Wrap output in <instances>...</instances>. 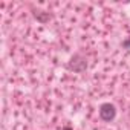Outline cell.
Wrapping results in <instances>:
<instances>
[{"label": "cell", "instance_id": "6da1fadb", "mask_svg": "<svg viewBox=\"0 0 130 130\" xmlns=\"http://www.w3.org/2000/svg\"><path fill=\"white\" fill-rule=\"evenodd\" d=\"M66 69L71 72H75V74H83L87 69V58L80 52L74 54L66 64Z\"/></svg>", "mask_w": 130, "mask_h": 130}, {"label": "cell", "instance_id": "7a4b0ae2", "mask_svg": "<svg viewBox=\"0 0 130 130\" xmlns=\"http://www.w3.org/2000/svg\"><path fill=\"white\" fill-rule=\"evenodd\" d=\"M98 113H100V118L104 122H112L116 118V107L112 103H103L98 109Z\"/></svg>", "mask_w": 130, "mask_h": 130}, {"label": "cell", "instance_id": "3957f363", "mask_svg": "<svg viewBox=\"0 0 130 130\" xmlns=\"http://www.w3.org/2000/svg\"><path fill=\"white\" fill-rule=\"evenodd\" d=\"M32 15H34V19H35L37 22H40V23H47V22L52 19V14H49V12H46V11H40V9L34 11Z\"/></svg>", "mask_w": 130, "mask_h": 130}, {"label": "cell", "instance_id": "277c9868", "mask_svg": "<svg viewBox=\"0 0 130 130\" xmlns=\"http://www.w3.org/2000/svg\"><path fill=\"white\" fill-rule=\"evenodd\" d=\"M122 47H124V49H130V37L122 41Z\"/></svg>", "mask_w": 130, "mask_h": 130}, {"label": "cell", "instance_id": "5b68a950", "mask_svg": "<svg viewBox=\"0 0 130 130\" xmlns=\"http://www.w3.org/2000/svg\"><path fill=\"white\" fill-rule=\"evenodd\" d=\"M63 130H72V127H71V125H64Z\"/></svg>", "mask_w": 130, "mask_h": 130}]
</instances>
